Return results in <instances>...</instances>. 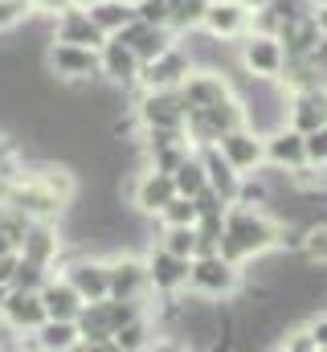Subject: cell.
Returning a JSON list of instances; mask_svg holds the SVG:
<instances>
[{
  "instance_id": "1",
  "label": "cell",
  "mask_w": 327,
  "mask_h": 352,
  "mask_svg": "<svg viewBox=\"0 0 327 352\" xmlns=\"http://www.w3.org/2000/svg\"><path fill=\"white\" fill-rule=\"evenodd\" d=\"M274 246H278V217L270 209L242 205V201L225 205V226H221V242H217L221 258H229L234 266H245L249 258H258Z\"/></svg>"
},
{
  "instance_id": "2",
  "label": "cell",
  "mask_w": 327,
  "mask_h": 352,
  "mask_svg": "<svg viewBox=\"0 0 327 352\" xmlns=\"http://www.w3.org/2000/svg\"><path fill=\"white\" fill-rule=\"evenodd\" d=\"M41 66H45V78L49 82H62V87H86V82H98V50L90 45H74V41H49L41 50Z\"/></svg>"
},
{
  "instance_id": "3",
  "label": "cell",
  "mask_w": 327,
  "mask_h": 352,
  "mask_svg": "<svg viewBox=\"0 0 327 352\" xmlns=\"http://www.w3.org/2000/svg\"><path fill=\"white\" fill-rule=\"evenodd\" d=\"M106 295L135 303L139 311L152 307V287H148V270H144V254L135 250H115L106 254Z\"/></svg>"
},
{
  "instance_id": "4",
  "label": "cell",
  "mask_w": 327,
  "mask_h": 352,
  "mask_svg": "<svg viewBox=\"0 0 327 352\" xmlns=\"http://www.w3.org/2000/svg\"><path fill=\"white\" fill-rule=\"evenodd\" d=\"M238 287H242V266H234L229 258H221V254H201V258L188 263V287L184 291H192L201 299L225 303Z\"/></svg>"
},
{
  "instance_id": "5",
  "label": "cell",
  "mask_w": 327,
  "mask_h": 352,
  "mask_svg": "<svg viewBox=\"0 0 327 352\" xmlns=\"http://www.w3.org/2000/svg\"><path fill=\"white\" fill-rule=\"evenodd\" d=\"M234 58H238V70L249 78H278L286 54H282V41L274 33H249L245 29L234 41Z\"/></svg>"
},
{
  "instance_id": "6",
  "label": "cell",
  "mask_w": 327,
  "mask_h": 352,
  "mask_svg": "<svg viewBox=\"0 0 327 352\" xmlns=\"http://www.w3.org/2000/svg\"><path fill=\"white\" fill-rule=\"evenodd\" d=\"M188 263L192 258H180V254H172V250H164L160 242H152L148 250H144V270H148V287H152V295H180L184 287H188Z\"/></svg>"
},
{
  "instance_id": "7",
  "label": "cell",
  "mask_w": 327,
  "mask_h": 352,
  "mask_svg": "<svg viewBox=\"0 0 327 352\" xmlns=\"http://www.w3.org/2000/svg\"><path fill=\"white\" fill-rule=\"evenodd\" d=\"M188 70H192V58L184 54L180 41H172V45L160 50L152 62H139L135 82H139V90H168V87H180Z\"/></svg>"
},
{
  "instance_id": "8",
  "label": "cell",
  "mask_w": 327,
  "mask_h": 352,
  "mask_svg": "<svg viewBox=\"0 0 327 352\" xmlns=\"http://www.w3.org/2000/svg\"><path fill=\"white\" fill-rule=\"evenodd\" d=\"M176 94H180L184 111H201V107H213V102L229 98L234 78H229V70H188L184 82L176 87Z\"/></svg>"
},
{
  "instance_id": "9",
  "label": "cell",
  "mask_w": 327,
  "mask_h": 352,
  "mask_svg": "<svg viewBox=\"0 0 327 352\" xmlns=\"http://www.w3.org/2000/svg\"><path fill=\"white\" fill-rule=\"evenodd\" d=\"M66 250H70V246H66L58 221H29L21 246H16V254H25V258H33V263H41V266H49V270L62 266Z\"/></svg>"
},
{
  "instance_id": "10",
  "label": "cell",
  "mask_w": 327,
  "mask_h": 352,
  "mask_svg": "<svg viewBox=\"0 0 327 352\" xmlns=\"http://www.w3.org/2000/svg\"><path fill=\"white\" fill-rule=\"evenodd\" d=\"M176 197V184L172 173H156V168H139L131 173V188H127V205L144 217H156L164 205Z\"/></svg>"
},
{
  "instance_id": "11",
  "label": "cell",
  "mask_w": 327,
  "mask_h": 352,
  "mask_svg": "<svg viewBox=\"0 0 327 352\" xmlns=\"http://www.w3.org/2000/svg\"><path fill=\"white\" fill-rule=\"evenodd\" d=\"M184 115H188V111H184L176 87L139 90V98H135V119H139V127H184Z\"/></svg>"
},
{
  "instance_id": "12",
  "label": "cell",
  "mask_w": 327,
  "mask_h": 352,
  "mask_svg": "<svg viewBox=\"0 0 327 352\" xmlns=\"http://www.w3.org/2000/svg\"><path fill=\"white\" fill-rule=\"evenodd\" d=\"M0 320L12 336H29L41 320H45V307H41V295L37 291H21V287H8L4 303H0Z\"/></svg>"
},
{
  "instance_id": "13",
  "label": "cell",
  "mask_w": 327,
  "mask_h": 352,
  "mask_svg": "<svg viewBox=\"0 0 327 352\" xmlns=\"http://www.w3.org/2000/svg\"><path fill=\"white\" fill-rule=\"evenodd\" d=\"M225 160H229V168L234 173H258L266 160H262V135L253 131V127H234V131H225L217 144H213Z\"/></svg>"
},
{
  "instance_id": "14",
  "label": "cell",
  "mask_w": 327,
  "mask_h": 352,
  "mask_svg": "<svg viewBox=\"0 0 327 352\" xmlns=\"http://www.w3.org/2000/svg\"><path fill=\"white\" fill-rule=\"evenodd\" d=\"M49 37H54V41L90 45V50H98V45L106 41V33L86 16V8H82V4H70V8H62L58 16H49Z\"/></svg>"
},
{
  "instance_id": "15",
  "label": "cell",
  "mask_w": 327,
  "mask_h": 352,
  "mask_svg": "<svg viewBox=\"0 0 327 352\" xmlns=\"http://www.w3.org/2000/svg\"><path fill=\"white\" fill-rule=\"evenodd\" d=\"M111 37H119L139 62H152L160 50H168L172 41H176V33L172 29H164V25H148V21H139V16H131L119 33H111Z\"/></svg>"
},
{
  "instance_id": "16",
  "label": "cell",
  "mask_w": 327,
  "mask_h": 352,
  "mask_svg": "<svg viewBox=\"0 0 327 352\" xmlns=\"http://www.w3.org/2000/svg\"><path fill=\"white\" fill-rule=\"evenodd\" d=\"M201 29L221 37V41H238L245 29H249V8L242 0H209L205 4V16H201Z\"/></svg>"
},
{
  "instance_id": "17",
  "label": "cell",
  "mask_w": 327,
  "mask_h": 352,
  "mask_svg": "<svg viewBox=\"0 0 327 352\" xmlns=\"http://www.w3.org/2000/svg\"><path fill=\"white\" fill-rule=\"evenodd\" d=\"M286 127H295L299 135L327 127V94L319 90H286Z\"/></svg>"
},
{
  "instance_id": "18",
  "label": "cell",
  "mask_w": 327,
  "mask_h": 352,
  "mask_svg": "<svg viewBox=\"0 0 327 352\" xmlns=\"http://www.w3.org/2000/svg\"><path fill=\"white\" fill-rule=\"evenodd\" d=\"M98 74H102V82H111V87H131L135 74H139V58H135L119 37H106V41L98 45Z\"/></svg>"
},
{
  "instance_id": "19",
  "label": "cell",
  "mask_w": 327,
  "mask_h": 352,
  "mask_svg": "<svg viewBox=\"0 0 327 352\" xmlns=\"http://www.w3.org/2000/svg\"><path fill=\"white\" fill-rule=\"evenodd\" d=\"M262 160L270 164V168H295V164H303L307 156H303V135L295 131V127H274L270 135H262Z\"/></svg>"
},
{
  "instance_id": "20",
  "label": "cell",
  "mask_w": 327,
  "mask_h": 352,
  "mask_svg": "<svg viewBox=\"0 0 327 352\" xmlns=\"http://www.w3.org/2000/svg\"><path fill=\"white\" fill-rule=\"evenodd\" d=\"M37 295H41V307H45L49 320H74L82 311V295L66 283V274H58V270L37 287Z\"/></svg>"
},
{
  "instance_id": "21",
  "label": "cell",
  "mask_w": 327,
  "mask_h": 352,
  "mask_svg": "<svg viewBox=\"0 0 327 352\" xmlns=\"http://www.w3.org/2000/svg\"><path fill=\"white\" fill-rule=\"evenodd\" d=\"M192 152H196V160H201V168H205V184H209L213 192H221V201L229 205V201L238 197V180H242V173H234V168H229V160H225L213 144L192 148Z\"/></svg>"
},
{
  "instance_id": "22",
  "label": "cell",
  "mask_w": 327,
  "mask_h": 352,
  "mask_svg": "<svg viewBox=\"0 0 327 352\" xmlns=\"http://www.w3.org/2000/svg\"><path fill=\"white\" fill-rule=\"evenodd\" d=\"M111 340H115V352H148L160 344V332H156V320L148 311H135L131 320H123L115 328Z\"/></svg>"
},
{
  "instance_id": "23",
  "label": "cell",
  "mask_w": 327,
  "mask_h": 352,
  "mask_svg": "<svg viewBox=\"0 0 327 352\" xmlns=\"http://www.w3.org/2000/svg\"><path fill=\"white\" fill-rule=\"evenodd\" d=\"M86 16L111 37V33H119V29L135 16V4H127V0H90V4H86Z\"/></svg>"
},
{
  "instance_id": "24",
  "label": "cell",
  "mask_w": 327,
  "mask_h": 352,
  "mask_svg": "<svg viewBox=\"0 0 327 352\" xmlns=\"http://www.w3.org/2000/svg\"><path fill=\"white\" fill-rule=\"evenodd\" d=\"M286 184H291L295 192H307V197H319V192H327V176H324V164H311V160H303V164H295V168H286Z\"/></svg>"
},
{
  "instance_id": "25",
  "label": "cell",
  "mask_w": 327,
  "mask_h": 352,
  "mask_svg": "<svg viewBox=\"0 0 327 352\" xmlns=\"http://www.w3.org/2000/svg\"><path fill=\"white\" fill-rule=\"evenodd\" d=\"M172 184H176V192H180V197H196V192L205 188V168H201L196 152H188V156L176 164V173H172Z\"/></svg>"
},
{
  "instance_id": "26",
  "label": "cell",
  "mask_w": 327,
  "mask_h": 352,
  "mask_svg": "<svg viewBox=\"0 0 327 352\" xmlns=\"http://www.w3.org/2000/svg\"><path fill=\"white\" fill-rule=\"evenodd\" d=\"M54 270L41 263H33V258H25V254H16V266H12V274H8V287H21V291H37L45 278H49Z\"/></svg>"
},
{
  "instance_id": "27",
  "label": "cell",
  "mask_w": 327,
  "mask_h": 352,
  "mask_svg": "<svg viewBox=\"0 0 327 352\" xmlns=\"http://www.w3.org/2000/svg\"><path fill=\"white\" fill-rule=\"evenodd\" d=\"M156 242H160L164 250L180 254V258H192V246H196V230H192V226H160Z\"/></svg>"
},
{
  "instance_id": "28",
  "label": "cell",
  "mask_w": 327,
  "mask_h": 352,
  "mask_svg": "<svg viewBox=\"0 0 327 352\" xmlns=\"http://www.w3.org/2000/svg\"><path fill=\"white\" fill-rule=\"evenodd\" d=\"M188 152H192V144H188V140H176V144L152 148V152H148V168H156V173H176V164H180Z\"/></svg>"
},
{
  "instance_id": "29",
  "label": "cell",
  "mask_w": 327,
  "mask_h": 352,
  "mask_svg": "<svg viewBox=\"0 0 327 352\" xmlns=\"http://www.w3.org/2000/svg\"><path fill=\"white\" fill-rule=\"evenodd\" d=\"M192 221H196V205L192 197H180V192L156 213V226H192Z\"/></svg>"
},
{
  "instance_id": "30",
  "label": "cell",
  "mask_w": 327,
  "mask_h": 352,
  "mask_svg": "<svg viewBox=\"0 0 327 352\" xmlns=\"http://www.w3.org/2000/svg\"><path fill=\"white\" fill-rule=\"evenodd\" d=\"M29 16H33V0H0V33L16 29Z\"/></svg>"
},
{
  "instance_id": "31",
  "label": "cell",
  "mask_w": 327,
  "mask_h": 352,
  "mask_svg": "<svg viewBox=\"0 0 327 352\" xmlns=\"http://www.w3.org/2000/svg\"><path fill=\"white\" fill-rule=\"evenodd\" d=\"M135 16L148 21V25H164V29H168L172 4H168V0H135Z\"/></svg>"
},
{
  "instance_id": "32",
  "label": "cell",
  "mask_w": 327,
  "mask_h": 352,
  "mask_svg": "<svg viewBox=\"0 0 327 352\" xmlns=\"http://www.w3.org/2000/svg\"><path fill=\"white\" fill-rule=\"evenodd\" d=\"M303 156L311 164H327V127H315L303 135Z\"/></svg>"
},
{
  "instance_id": "33",
  "label": "cell",
  "mask_w": 327,
  "mask_h": 352,
  "mask_svg": "<svg viewBox=\"0 0 327 352\" xmlns=\"http://www.w3.org/2000/svg\"><path fill=\"white\" fill-rule=\"evenodd\" d=\"M4 295H8V283H4V278H0V303H4Z\"/></svg>"
},
{
  "instance_id": "34",
  "label": "cell",
  "mask_w": 327,
  "mask_h": 352,
  "mask_svg": "<svg viewBox=\"0 0 327 352\" xmlns=\"http://www.w3.org/2000/svg\"><path fill=\"white\" fill-rule=\"evenodd\" d=\"M74 4H82V8H86V4H90V0H74Z\"/></svg>"
},
{
  "instance_id": "35",
  "label": "cell",
  "mask_w": 327,
  "mask_h": 352,
  "mask_svg": "<svg viewBox=\"0 0 327 352\" xmlns=\"http://www.w3.org/2000/svg\"><path fill=\"white\" fill-rule=\"evenodd\" d=\"M127 4H135V0H127Z\"/></svg>"
}]
</instances>
